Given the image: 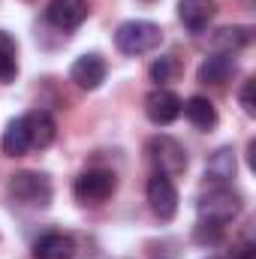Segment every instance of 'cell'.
<instances>
[{"instance_id": "cell-1", "label": "cell", "mask_w": 256, "mask_h": 259, "mask_svg": "<svg viewBox=\"0 0 256 259\" xmlns=\"http://www.w3.org/2000/svg\"><path fill=\"white\" fill-rule=\"evenodd\" d=\"M145 154H148V163L157 169V175L175 178V175H181L187 169V151L172 136H154V139H148Z\"/></svg>"}, {"instance_id": "cell-2", "label": "cell", "mask_w": 256, "mask_h": 259, "mask_svg": "<svg viewBox=\"0 0 256 259\" xmlns=\"http://www.w3.org/2000/svg\"><path fill=\"white\" fill-rule=\"evenodd\" d=\"M163 42V30L151 21H124L115 33V46L124 55H145Z\"/></svg>"}, {"instance_id": "cell-3", "label": "cell", "mask_w": 256, "mask_h": 259, "mask_svg": "<svg viewBox=\"0 0 256 259\" xmlns=\"http://www.w3.org/2000/svg\"><path fill=\"white\" fill-rule=\"evenodd\" d=\"M199 220H214V223H229L241 211V196L235 193L229 184L226 187H211L208 193L199 196Z\"/></svg>"}, {"instance_id": "cell-4", "label": "cell", "mask_w": 256, "mask_h": 259, "mask_svg": "<svg viewBox=\"0 0 256 259\" xmlns=\"http://www.w3.org/2000/svg\"><path fill=\"white\" fill-rule=\"evenodd\" d=\"M9 196L27 208H46L52 202V181L42 172H18L9 181Z\"/></svg>"}, {"instance_id": "cell-5", "label": "cell", "mask_w": 256, "mask_h": 259, "mask_svg": "<svg viewBox=\"0 0 256 259\" xmlns=\"http://www.w3.org/2000/svg\"><path fill=\"white\" fill-rule=\"evenodd\" d=\"M115 187H118L115 172H109V169H88V172H81L75 178L72 193H75V199L81 205H100V202H106L115 193Z\"/></svg>"}, {"instance_id": "cell-6", "label": "cell", "mask_w": 256, "mask_h": 259, "mask_svg": "<svg viewBox=\"0 0 256 259\" xmlns=\"http://www.w3.org/2000/svg\"><path fill=\"white\" fill-rule=\"evenodd\" d=\"M148 205L160 220H172L178 214V190H175L172 178L154 172V178L148 181Z\"/></svg>"}, {"instance_id": "cell-7", "label": "cell", "mask_w": 256, "mask_h": 259, "mask_svg": "<svg viewBox=\"0 0 256 259\" xmlns=\"http://www.w3.org/2000/svg\"><path fill=\"white\" fill-rule=\"evenodd\" d=\"M145 115H148L154 124L166 127V124H172V121L181 115V100H178L172 91L157 88V91H151V94L145 97Z\"/></svg>"}, {"instance_id": "cell-8", "label": "cell", "mask_w": 256, "mask_h": 259, "mask_svg": "<svg viewBox=\"0 0 256 259\" xmlns=\"http://www.w3.org/2000/svg\"><path fill=\"white\" fill-rule=\"evenodd\" d=\"M106 72H109V66L106 61L100 58V55H81L72 69H69V78L81 88V91H97L103 81H106Z\"/></svg>"}, {"instance_id": "cell-9", "label": "cell", "mask_w": 256, "mask_h": 259, "mask_svg": "<svg viewBox=\"0 0 256 259\" xmlns=\"http://www.w3.org/2000/svg\"><path fill=\"white\" fill-rule=\"evenodd\" d=\"M46 18L61 30H72L88 18V3L84 0H52L46 9Z\"/></svg>"}, {"instance_id": "cell-10", "label": "cell", "mask_w": 256, "mask_h": 259, "mask_svg": "<svg viewBox=\"0 0 256 259\" xmlns=\"http://www.w3.org/2000/svg\"><path fill=\"white\" fill-rule=\"evenodd\" d=\"M214 12H217L214 0H178V18L193 33H202L208 27V21L214 18Z\"/></svg>"}, {"instance_id": "cell-11", "label": "cell", "mask_w": 256, "mask_h": 259, "mask_svg": "<svg viewBox=\"0 0 256 259\" xmlns=\"http://www.w3.org/2000/svg\"><path fill=\"white\" fill-rule=\"evenodd\" d=\"M250 39H253V30H250V27L232 24V27H220V30L211 36V49H214L217 55H229V58H232L235 52L247 49Z\"/></svg>"}, {"instance_id": "cell-12", "label": "cell", "mask_w": 256, "mask_h": 259, "mask_svg": "<svg viewBox=\"0 0 256 259\" xmlns=\"http://www.w3.org/2000/svg\"><path fill=\"white\" fill-rule=\"evenodd\" d=\"M24 127H27V139H30V148H49L58 136V127H55V118L42 109L24 115Z\"/></svg>"}, {"instance_id": "cell-13", "label": "cell", "mask_w": 256, "mask_h": 259, "mask_svg": "<svg viewBox=\"0 0 256 259\" xmlns=\"http://www.w3.org/2000/svg\"><path fill=\"white\" fill-rule=\"evenodd\" d=\"M205 178H208L214 187L232 184V178H235V151H232V148L214 151L211 160H208V166H205Z\"/></svg>"}, {"instance_id": "cell-14", "label": "cell", "mask_w": 256, "mask_h": 259, "mask_svg": "<svg viewBox=\"0 0 256 259\" xmlns=\"http://www.w3.org/2000/svg\"><path fill=\"white\" fill-rule=\"evenodd\" d=\"M33 256L36 259H72L75 256V244L64 232H49L33 244Z\"/></svg>"}, {"instance_id": "cell-15", "label": "cell", "mask_w": 256, "mask_h": 259, "mask_svg": "<svg viewBox=\"0 0 256 259\" xmlns=\"http://www.w3.org/2000/svg\"><path fill=\"white\" fill-rule=\"evenodd\" d=\"M232 72H235V61H232L229 55H211V58H205L202 66H199V81L220 88V84L229 81Z\"/></svg>"}, {"instance_id": "cell-16", "label": "cell", "mask_w": 256, "mask_h": 259, "mask_svg": "<svg viewBox=\"0 0 256 259\" xmlns=\"http://www.w3.org/2000/svg\"><path fill=\"white\" fill-rule=\"evenodd\" d=\"M181 109H184V115H187V121L193 127L211 130L217 124V109H214V103L208 97H190L187 103H181Z\"/></svg>"}, {"instance_id": "cell-17", "label": "cell", "mask_w": 256, "mask_h": 259, "mask_svg": "<svg viewBox=\"0 0 256 259\" xmlns=\"http://www.w3.org/2000/svg\"><path fill=\"white\" fill-rule=\"evenodd\" d=\"M3 154H9V157H21L27 148H30V139H27V127H24V118H15L6 133H3Z\"/></svg>"}, {"instance_id": "cell-18", "label": "cell", "mask_w": 256, "mask_h": 259, "mask_svg": "<svg viewBox=\"0 0 256 259\" xmlns=\"http://www.w3.org/2000/svg\"><path fill=\"white\" fill-rule=\"evenodd\" d=\"M15 42L0 30V81H9L15 78Z\"/></svg>"}, {"instance_id": "cell-19", "label": "cell", "mask_w": 256, "mask_h": 259, "mask_svg": "<svg viewBox=\"0 0 256 259\" xmlns=\"http://www.w3.org/2000/svg\"><path fill=\"white\" fill-rule=\"evenodd\" d=\"M178 72H181L178 61L166 55V58H157V61L151 64V81H157V84L163 88L166 81H175V78H178Z\"/></svg>"}, {"instance_id": "cell-20", "label": "cell", "mask_w": 256, "mask_h": 259, "mask_svg": "<svg viewBox=\"0 0 256 259\" xmlns=\"http://www.w3.org/2000/svg\"><path fill=\"white\" fill-rule=\"evenodd\" d=\"M220 226L223 223H214V220H199V226H196V241H220Z\"/></svg>"}, {"instance_id": "cell-21", "label": "cell", "mask_w": 256, "mask_h": 259, "mask_svg": "<svg viewBox=\"0 0 256 259\" xmlns=\"http://www.w3.org/2000/svg\"><path fill=\"white\" fill-rule=\"evenodd\" d=\"M253 88H256V81H253V78H247V81L241 84V91H238V100H241V109H244L247 115H256V103H253Z\"/></svg>"}, {"instance_id": "cell-22", "label": "cell", "mask_w": 256, "mask_h": 259, "mask_svg": "<svg viewBox=\"0 0 256 259\" xmlns=\"http://www.w3.org/2000/svg\"><path fill=\"white\" fill-rule=\"evenodd\" d=\"M238 259H256V250L253 247H244V250H241V256Z\"/></svg>"}, {"instance_id": "cell-23", "label": "cell", "mask_w": 256, "mask_h": 259, "mask_svg": "<svg viewBox=\"0 0 256 259\" xmlns=\"http://www.w3.org/2000/svg\"><path fill=\"white\" fill-rule=\"evenodd\" d=\"M145 3H148V0H145Z\"/></svg>"}]
</instances>
